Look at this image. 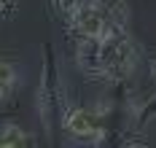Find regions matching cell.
<instances>
[{
	"instance_id": "cell-1",
	"label": "cell",
	"mask_w": 156,
	"mask_h": 148,
	"mask_svg": "<svg viewBox=\"0 0 156 148\" xmlns=\"http://www.w3.org/2000/svg\"><path fill=\"white\" fill-rule=\"evenodd\" d=\"M140 59L137 43L132 41L129 30L76 41V65L78 70L97 83H121L126 81Z\"/></svg>"
},
{
	"instance_id": "cell-2",
	"label": "cell",
	"mask_w": 156,
	"mask_h": 148,
	"mask_svg": "<svg viewBox=\"0 0 156 148\" xmlns=\"http://www.w3.org/2000/svg\"><path fill=\"white\" fill-rule=\"evenodd\" d=\"M38 113H41V124L43 129L51 135L54 127L62 121V86H59V70H57V59L54 51L43 49V76H41V89H38Z\"/></svg>"
},
{
	"instance_id": "cell-3",
	"label": "cell",
	"mask_w": 156,
	"mask_h": 148,
	"mask_svg": "<svg viewBox=\"0 0 156 148\" xmlns=\"http://www.w3.org/2000/svg\"><path fill=\"white\" fill-rule=\"evenodd\" d=\"M67 24V33L73 41H86V38H102V35H113L119 30L110 27V22L105 19L102 8L97 5V0H86L81 8L70 19H65ZM124 33V30H121Z\"/></svg>"
},
{
	"instance_id": "cell-4",
	"label": "cell",
	"mask_w": 156,
	"mask_h": 148,
	"mask_svg": "<svg viewBox=\"0 0 156 148\" xmlns=\"http://www.w3.org/2000/svg\"><path fill=\"white\" fill-rule=\"evenodd\" d=\"M59 127L73 140H81V143H100L102 135H105V127L100 121V113L97 111H89V108H70V111H65Z\"/></svg>"
},
{
	"instance_id": "cell-5",
	"label": "cell",
	"mask_w": 156,
	"mask_h": 148,
	"mask_svg": "<svg viewBox=\"0 0 156 148\" xmlns=\"http://www.w3.org/2000/svg\"><path fill=\"white\" fill-rule=\"evenodd\" d=\"M16 81H19V73H16L14 62L0 59V108L11 100V94L16 89Z\"/></svg>"
},
{
	"instance_id": "cell-6",
	"label": "cell",
	"mask_w": 156,
	"mask_h": 148,
	"mask_svg": "<svg viewBox=\"0 0 156 148\" xmlns=\"http://www.w3.org/2000/svg\"><path fill=\"white\" fill-rule=\"evenodd\" d=\"M0 146L3 148H19V146H32V137L16 124H3L0 127Z\"/></svg>"
},
{
	"instance_id": "cell-7",
	"label": "cell",
	"mask_w": 156,
	"mask_h": 148,
	"mask_svg": "<svg viewBox=\"0 0 156 148\" xmlns=\"http://www.w3.org/2000/svg\"><path fill=\"white\" fill-rule=\"evenodd\" d=\"M154 118H156V92L145 100V102H143L140 111H137V129L143 132L148 124H151V121H154Z\"/></svg>"
},
{
	"instance_id": "cell-8",
	"label": "cell",
	"mask_w": 156,
	"mask_h": 148,
	"mask_svg": "<svg viewBox=\"0 0 156 148\" xmlns=\"http://www.w3.org/2000/svg\"><path fill=\"white\" fill-rule=\"evenodd\" d=\"M48 3H51L54 14H57V16L65 22V19H70V16H73V14H76V11L81 8V5H83V3H86V0H48Z\"/></svg>"
},
{
	"instance_id": "cell-9",
	"label": "cell",
	"mask_w": 156,
	"mask_h": 148,
	"mask_svg": "<svg viewBox=\"0 0 156 148\" xmlns=\"http://www.w3.org/2000/svg\"><path fill=\"white\" fill-rule=\"evenodd\" d=\"M16 8H19V0H0V24L14 16Z\"/></svg>"
},
{
	"instance_id": "cell-10",
	"label": "cell",
	"mask_w": 156,
	"mask_h": 148,
	"mask_svg": "<svg viewBox=\"0 0 156 148\" xmlns=\"http://www.w3.org/2000/svg\"><path fill=\"white\" fill-rule=\"evenodd\" d=\"M151 78H154V81H156V57H154V59H151Z\"/></svg>"
}]
</instances>
